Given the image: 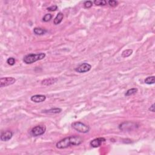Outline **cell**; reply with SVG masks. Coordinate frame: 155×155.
Wrapping results in <instances>:
<instances>
[{"label": "cell", "instance_id": "1", "mask_svg": "<svg viewBox=\"0 0 155 155\" xmlns=\"http://www.w3.org/2000/svg\"><path fill=\"white\" fill-rule=\"evenodd\" d=\"M83 139L81 137L78 136H71L66 137L59 141L56 144V147L58 149H64L73 145H79L82 144Z\"/></svg>", "mask_w": 155, "mask_h": 155}, {"label": "cell", "instance_id": "2", "mask_svg": "<svg viewBox=\"0 0 155 155\" xmlns=\"http://www.w3.org/2000/svg\"><path fill=\"white\" fill-rule=\"evenodd\" d=\"M46 57V53H30L25 56L23 58V61L27 64H30L34 63L35 62L40 61V60L43 59Z\"/></svg>", "mask_w": 155, "mask_h": 155}, {"label": "cell", "instance_id": "3", "mask_svg": "<svg viewBox=\"0 0 155 155\" xmlns=\"http://www.w3.org/2000/svg\"><path fill=\"white\" fill-rule=\"evenodd\" d=\"M71 127L75 130L81 133H87L90 131V127L81 122H75L71 124Z\"/></svg>", "mask_w": 155, "mask_h": 155}, {"label": "cell", "instance_id": "4", "mask_svg": "<svg viewBox=\"0 0 155 155\" xmlns=\"http://www.w3.org/2000/svg\"><path fill=\"white\" fill-rule=\"evenodd\" d=\"M46 127L44 125H37L33 128L30 131V134L32 136L37 137L44 135L46 132Z\"/></svg>", "mask_w": 155, "mask_h": 155}, {"label": "cell", "instance_id": "5", "mask_svg": "<svg viewBox=\"0 0 155 155\" xmlns=\"http://www.w3.org/2000/svg\"><path fill=\"white\" fill-rule=\"evenodd\" d=\"M16 82V79L13 77L1 78L0 79V87H7L14 84Z\"/></svg>", "mask_w": 155, "mask_h": 155}, {"label": "cell", "instance_id": "6", "mask_svg": "<svg viewBox=\"0 0 155 155\" xmlns=\"http://www.w3.org/2000/svg\"><path fill=\"white\" fill-rule=\"evenodd\" d=\"M92 69V65L88 63H82L79 65L78 67L75 69V71L78 73H83L89 71Z\"/></svg>", "mask_w": 155, "mask_h": 155}, {"label": "cell", "instance_id": "7", "mask_svg": "<svg viewBox=\"0 0 155 155\" xmlns=\"http://www.w3.org/2000/svg\"><path fill=\"white\" fill-rule=\"evenodd\" d=\"M13 135V133L12 131L7 130L4 132H2L0 136L1 141H4V142H6V141H9L10 139H12Z\"/></svg>", "mask_w": 155, "mask_h": 155}, {"label": "cell", "instance_id": "8", "mask_svg": "<svg viewBox=\"0 0 155 155\" xmlns=\"http://www.w3.org/2000/svg\"><path fill=\"white\" fill-rule=\"evenodd\" d=\"M106 141V139L104 137H98V138L95 139L91 141L90 144L93 148H97V147H99L102 144V143L105 142Z\"/></svg>", "mask_w": 155, "mask_h": 155}, {"label": "cell", "instance_id": "9", "mask_svg": "<svg viewBox=\"0 0 155 155\" xmlns=\"http://www.w3.org/2000/svg\"><path fill=\"white\" fill-rule=\"evenodd\" d=\"M46 99V96L43 95H35L31 97V101L35 103H40Z\"/></svg>", "mask_w": 155, "mask_h": 155}, {"label": "cell", "instance_id": "10", "mask_svg": "<svg viewBox=\"0 0 155 155\" xmlns=\"http://www.w3.org/2000/svg\"><path fill=\"white\" fill-rule=\"evenodd\" d=\"M58 81L57 78H47L43 80L41 82V84L44 85V86H50L55 83Z\"/></svg>", "mask_w": 155, "mask_h": 155}, {"label": "cell", "instance_id": "11", "mask_svg": "<svg viewBox=\"0 0 155 155\" xmlns=\"http://www.w3.org/2000/svg\"><path fill=\"white\" fill-rule=\"evenodd\" d=\"M64 18V15L63 13L61 12H59L58 13L57 16L55 17V19H54L53 20V23L55 25H58L60 23L62 22V21H63Z\"/></svg>", "mask_w": 155, "mask_h": 155}, {"label": "cell", "instance_id": "12", "mask_svg": "<svg viewBox=\"0 0 155 155\" xmlns=\"http://www.w3.org/2000/svg\"><path fill=\"white\" fill-rule=\"evenodd\" d=\"M62 112V109L60 108H51V109L49 110H43L42 112L45 113H49V114H57L59 113Z\"/></svg>", "mask_w": 155, "mask_h": 155}, {"label": "cell", "instance_id": "13", "mask_svg": "<svg viewBox=\"0 0 155 155\" xmlns=\"http://www.w3.org/2000/svg\"><path fill=\"white\" fill-rule=\"evenodd\" d=\"M47 30L46 29L41 28V27H35L34 29V33L36 35H43L46 34Z\"/></svg>", "mask_w": 155, "mask_h": 155}, {"label": "cell", "instance_id": "14", "mask_svg": "<svg viewBox=\"0 0 155 155\" xmlns=\"http://www.w3.org/2000/svg\"><path fill=\"white\" fill-rule=\"evenodd\" d=\"M144 82H145V84H148V85L154 84V82H155L154 76H152L147 77V78L145 79Z\"/></svg>", "mask_w": 155, "mask_h": 155}, {"label": "cell", "instance_id": "15", "mask_svg": "<svg viewBox=\"0 0 155 155\" xmlns=\"http://www.w3.org/2000/svg\"><path fill=\"white\" fill-rule=\"evenodd\" d=\"M137 92V89L136 88H132L128 90L126 93H125V95L126 96H129L131 95H135V93H136Z\"/></svg>", "mask_w": 155, "mask_h": 155}, {"label": "cell", "instance_id": "16", "mask_svg": "<svg viewBox=\"0 0 155 155\" xmlns=\"http://www.w3.org/2000/svg\"><path fill=\"white\" fill-rule=\"evenodd\" d=\"M133 53V50L131 49H127L125 50L122 53V57L124 58H127L130 56Z\"/></svg>", "mask_w": 155, "mask_h": 155}, {"label": "cell", "instance_id": "17", "mask_svg": "<svg viewBox=\"0 0 155 155\" xmlns=\"http://www.w3.org/2000/svg\"><path fill=\"white\" fill-rule=\"evenodd\" d=\"M93 3L96 5H106L107 3L105 0H95Z\"/></svg>", "mask_w": 155, "mask_h": 155}, {"label": "cell", "instance_id": "18", "mask_svg": "<svg viewBox=\"0 0 155 155\" xmlns=\"http://www.w3.org/2000/svg\"><path fill=\"white\" fill-rule=\"evenodd\" d=\"M52 18V15L50 13H47L44 15L43 18H42V21H44V22H48V21H50V19Z\"/></svg>", "mask_w": 155, "mask_h": 155}, {"label": "cell", "instance_id": "19", "mask_svg": "<svg viewBox=\"0 0 155 155\" xmlns=\"http://www.w3.org/2000/svg\"><path fill=\"white\" fill-rule=\"evenodd\" d=\"M93 5V2L91 1H86L84 3V6L86 9L91 8Z\"/></svg>", "mask_w": 155, "mask_h": 155}, {"label": "cell", "instance_id": "20", "mask_svg": "<svg viewBox=\"0 0 155 155\" xmlns=\"http://www.w3.org/2000/svg\"><path fill=\"white\" fill-rule=\"evenodd\" d=\"M15 59L13 57L9 58L7 60V63L10 65H13L15 64Z\"/></svg>", "mask_w": 155, "mask_h": 155}, {"label": "cell", "instance_id": "21", "mask_svg": "<svg viewBox=\"0 0 155 155\" xmlns=\"http://www.w3.org/2000/svg\"><path fill=\"white\" fill-rule=\"evenodd\" d=\"M108 4L110 6L116 7L118 5V1H115V0H110V1H108Z\"/></svg>", "mask_w": 155, "mask_h": 155}, {"label": "cell", "instance_id": "22", "mask_svg": "<svg viewBox=\"0 0 155 155\" xmlns=\"http://www.w3.org/2000/svg\"><path fill=\"white\" fill-rule=\"evenodd\" d=\"M58 9V6L56 5H52V6H50L49 7H48L47 9V10L48 11H50V12H54L55 10H57Z\"/></svg>", "mask_w": 155, "mask_h": 155}, {"label": "cell", "instance_id": "23", "mask_svg": "<svg viewBox=\"0 0 155 155\" xmlns=\"http://www.w3.org/2000/svg\"><path fill=\"white\" fill-rule=\"evenodd\" d=\"M149 110H150V112H154V104H152V106H151L150 108H149Z\"/></svg>", "mask_w": 155, "mask_h": 155}]
</instances>
